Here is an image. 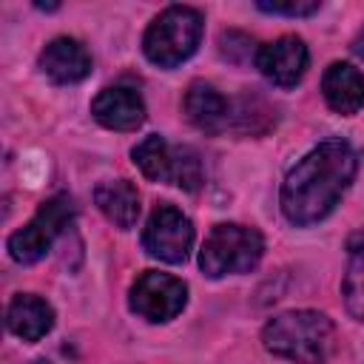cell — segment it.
<instances>
[{
	"label": "cell",
	"instance_id": "9",
	"mask_svg": "<svg viewBox=\"0 0 364 364\" xmlns=\"http://www.w3.org/2000/svg\"><path fill=\"white\" fill-rule=\"evenodd\" d=\"M91 114L102 128L136 131L145 122V102L142 94L131 85H108L94 97Z\"/></svg>",
	"mask_w": 364,
	"mask_h": 364
},
{
	"label": "cell",
	"instance_id": "10",
	"mask_svg": "<svg viewBox=\"0 0 364 364\" xmlns=\"http://www.w3.org/2000/svg\"><path fill=\"white\" fill-rule=\"evenodd\" d=\"M40 68L51 82L71 85L91 74V54L74 37H54L40 54Z\"/></svg>",
	"mask_w": 364,
	"mask_h": 364
},
{
	"label": "cell",
	"instance_id": "12",
	"mask_svg": "<svg viewBox=\"0 0 364 364\" xmlns=\"http://www.w3.org/2000/svg\"><path fill=\"white\" fill-rule=\"evenodd\" d=\"M6 324L17 338L40 341L54 327V310H51V304L46 299H40L34 293H20V296H14L9 301Z\"/></svg>",
	"mask_w": 364,
	"mask_h": 364
},
{
	"label": "cell",
	"instance_id": "2",
	"mask_svg": "<svg viewBox=\"0 0 364 364\" xmlns=\"http://www.w3.org/2000/svg\"><path fill=\"white\" fill-rule=\"evenodd\" d=\"M262 344L293 364H324L336 350V327L318 310H287L264 324Z\"/></svg>",
	"mask_w": 364,
	"mask_h": 364
},
{
	"label": "cell",
	"instance_id": "13",
	"mask_svg": "<svg viewBox=\"0 0 364 364\" xmlns=\"http://www.w3.org/2000/svg\"><path fill=\"white\" fill-rule=\"evenodd\" d=\"M185 114L188 119L208 134H216L230 119V102L205 80H196L185 91Z\"/></svg>",
	"mask_w": 364,
	"mask_h": 364
},
{
	"label": "cell",
	"instance_id": "4",
	"mask_svg": "<svg viewBox=\"0 0 364 364\" xmlns=\"http://www.w3.org/2000/svg\"><path fill=\"white\" fill-rule=\"evenodd\" d=\"M262 253H264V239L256 228L216 225L199 250V267L210 279L247 273L259 264Z\"/></svg>",
	"mask_w": 364,
	"mask_h": 364
},
{
	"label": "cell",
	"instance_id": "15",
	"mask_svg": "<svg viewBox=\"0 0 364 364\" xmlns=\"http://www.w3.org/2000/svg\"><path fill=\"white\" fill-rule=\"evenodd\" d=\"M134 165L154 182H171V148L159 134H148L131 151Z\"/></svg>",
	"mask_w": 364,
	"mask_h": 364
},
{
	"label": "cell",
	"instance_id": "21",
	"mask_svg": "<svg viewBox=\"0 0 364 364\" xmlns=\"http://www.w3.org/2000/svg\"><path fill=\"white\" fill-rule=\"evenodd\" d=\"M353 51H355V54L364 60V28H361V31H358V37L353 40Z\"/></svg>",
	"mask_w": 364,
	"mask_h": 364
},
{
	"label": "cell",
	"instance_id": "7",
	"mask_svg": "<svg viewBox=\"0 0 364 364\" xmlns=\"http://www.w3.org/2000/svg\"><path fill=\"white\" fill-rule=\"evenodd\" d=\"M188 301V284L171 273H159V270H145L136 276V282L131 284V296L128 304L136 316H142L145 321H171L182 313Z\"/></svg>",
	"mask_w": 364,
	"mask_h": 364
},
{
	"label": "cell",
	"instance_id": "17",
	"mask_svg": "<svg viewBox=\"0 0 364 364\" xmlns=\"http://www.w3.org/2000/svg\"><path fill=\"white\" fill-rule=\"evenodd\" d=\"M341 293H344V304H347L350 316L358 318V321H364V262L355 264V267L344 276Z\"/></svg>",
	"mask_w": 364,
	"mask_h": 364
},
{
	"label": "cell",
	"instance_id": "16",
	"mask_svg": "<svg viewBox=\"0 0 364 364\" xmlns=\"http://www.w3.org/2000/svg\"><path fill=\"white\" fill-rule=\"evenodd\" d=\"M171 182L179 185L182 191H199L202 185V162L199 154L188 145L171 148Z\"/></svg>",
	"mask_w": 364,
	"mask_h": 364
},
{
	"label": "cell",
	"instance_id": "6",
	"mask_svg": "<svg viewBox=\"0 0 364 364\" xmlns=\"http://www.w3.org/2000/svg\"><path fill=\"white\" fill-rule=\"evenodd\" d=\"M193 245V225L191 219L171 202H159L151 216L148 225L142 230V247L168 264H182L191 253Z\"/></svg>",
	"mask_w": 364,
	"mask_h": 364
},
{
	"label": "cell",
	"instance_id": "8",
	"mask_svg": "<svg viewBox=\"0 0 364 364\" xmlns=\"http://www.w3.org/2000/svg\"><path fill=\"white\" fill-rule=\"evenodd\" d=\"M307 65H310V51L304 40L296 34H284L267 43L256 54V68L264 74V80H270L279 88H293L296 82H301Z\"/></svg>",
	"mask_w": 364,
	"mask_h": 364
},
{
	"label": "cell",
	"instance_id": "11",
	"mask_svg": "<svg viewBox=\"0 0 364 364\" xmlns=\"http://www.w3.org/2000/svg\"><path fill=\"white\" fill-rule=\"evenodd\" d=\"M321 94L336 114L353 117L364 108V74L350 63H330L321 77Z\"/></svg>",
	"mask_w": 364,
	"mask_h": 364
},
{
	"label": "cell",
	"instance_id": "5",
	"mask_svg": "<svg viewBox=\"0 0 364 364\" xmlns=\"http://www.w3.org/2000/svg\"><path fill=\"white\" fill-rule=\"evenodd\" d=\"M74 219V199L68 193H57L51 199H46L37 213L9 236V253L14 262L20 264H34L40 262L51 245L57 242V236L68 228V222Z\"/></svg>",
	"mask_w": 364,
	"mask_h": 364
},
{
	"label": "cell",
	"instance_id": "14",
	"mask_svg": "<svg viewBox=\"0 0 364 364\" xmlns=\"http://www.w3.org/2000/svg\"><path fill=\"white\" fill-rule=\"evenodd\" d=\"M94 202L108 222L119 230H131L139 219V193L128 179H108L100 182L94 191Z\"/></svg>",
	"mask_w": 364,
	"mask_h": 364
},
{
	"label": "cell",
	"instance_id": "3",
	"mask_svg": "<svg viewBox=\"0 0 364 364\" xmlns=\"http://www.w3.org/2000/svg\"><path fill=\"white\" fill-rule=\"evenodd\" d=\"M202 40V14L191 6H168L142 37L145 57L159 68H176L185 63Z\"/></svg>",
	"mask_w": 364,
	"mask_h": 364
},
{
	"label": "cell",
	"instance_id": "19",
	"mask_svg": "<svg viewBox=\"0 0 364 364\" xmlns=\"http://www.w3.org/2000/svg\"><path fill=\"white\" fill-rule=\"evenodd\" d=\"M267 14H287V17H307L318 11V0H259L256 3Z\"/></svg>",
	"mask_w": 364,
	"mask_h": 364
},
{
	"label": "cell",
	"instance_id": "20",
	"mask_svg": "<svg viewBox=\"0 0 364 364\" xmlns=\"http://www.w3.org/2000/svg\"><path fill=\"white\" fill-rule=\"evenodd\" d=\"M347 250L353 256H361L364 253V228H355L350 236H347Z\"/></svg>",
	"mask_w": 364,
	"mask_h": 364
},
{
	"label": "cell",
	"instance_id": "1",
	"mask_svg": "<svg viewBox=\"0 0 364 364\" xmlns=\"http://www.w3.org/2000/svg\"><path fill=\"white\" fill-rule=\"evenodd\" d=\"M355 176V154L341 139H327L304 154L282 182V213L296 228L321 222Z\"/></svg>",
	"mask_w": 364,
	"mask_h": 364
},
{
	"label": "cell",
	"instance_id": "18",
	"mask_svg": "<svg viewBox=\"0 0 364 364\" xmlns=\"http://www.w3.org/2000/svg\"><path fill=\"white\" fill-rule=\"evenodd\" d=\"M219 51H222V57H228L230 63H245V60H256V54H259V48L253 51V40L247 37V34H242V31H222V37H219Z\"/></svg>",
	"mask_w": 364,
	"mask_h": 364
}]
</instances>
